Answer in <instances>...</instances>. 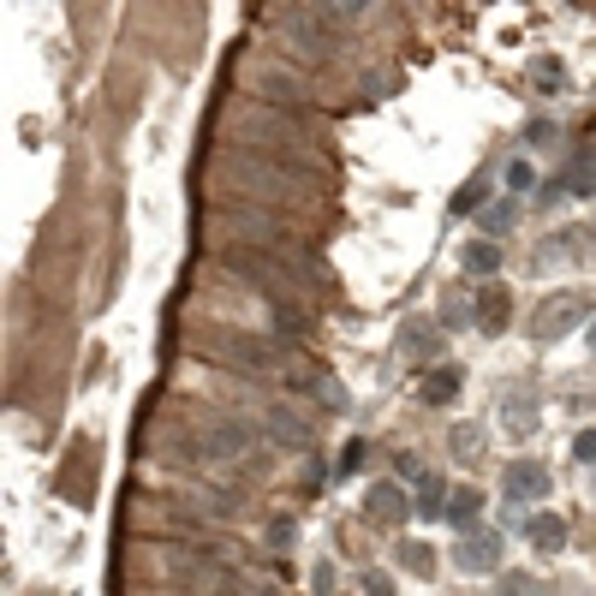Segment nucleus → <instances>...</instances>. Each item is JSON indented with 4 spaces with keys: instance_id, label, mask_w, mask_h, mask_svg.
Segmentation results:
<instances>
[{
    "instance_id": "obj_4",
    "label": "nucleus",
    "mask_w": 596,
    "mask_h": 596,
    "mask_svg": "<svg viewBox=\"0 0 596 596\" xmlns=\"http://www.w3.org/2000/svg\"><path fill=\"white\" fill-rule=\"evenodd\" d=\"M501 496H507V501H543V496H549V465L531 460V453L507 460V465H501Z\"/></svg>"
},
{
    "instance_id": "obj_23",
    "label": "nucleus",
    "mask_w": 596,
    "mask_h": 596,
    "mask_svg": "<svg viewBox=\"0 0 596 596\" xmlns=\"http://www.w3.org/2000/svg\"><path fill=\"white\" fill-rule=\"evenodd\" d=\"M358 465H364V441H346V448H340V477L358 472Z\"/></svg>"
},
{
    "instance_id": "obj_24",
    "label": "nucleus",
    "mask_w": 596,
    "mask_h": 596,
    "mask_svg": "<svg viewBox=\"0 0 596 596\" xmlns=\"http://www.w3.org/2000/svg\"><path fill=\"white\" fill-rule=\"evenodd\" d=\"M364 591H370V596H394V579H388V573H364Z\"/></svg>"
},
{
    "instance_id": "obj_11",
    "label": "nucleus",
    "mask_w": 596,
    "mask_h": 596,
    "mask_svg": "<svg viewBox=\"0 0 596 596\" xmlns=\"http://www.w3.org/2000/svg\"><path fill=\"white\" fill-rule=\"evenodd\" d=\"M477 513H484V489H453L448 496V525L477 531Z\"/></svg>"
},
{
    "instance_id": "obj_21",
    "label": "nucleus",
    "mask_w": 596,
    "mask_h": 596,
    "mask_svg": "<svg viewBox=\"0 0 596 596\" xmlns=\"http://www.w3.org/2000/svg\"><path fill=\"white\" fill-rule=\"evenodd\" d=\"M484 185H489V173H477L472 185H460V197H453V209H460V215H472V209H477V192H484Z\"/></svg>"
},
{
    "instance_id": "obj_15",
    "label": "nucleus",
    "mask_w": 596,
    "mask_h": 596,
    "mask_svg": "<svg viewBox=\"0 0 596 596\" xmlns=\"http://www.w3.org/2000/svg\"><path fill=\"white\" fill-rule=\"evenodd\" d=\"M501 424L513 429V436H531V424H537V405H531L525 394H507V405H501Z\"/></svg>"
},
{
    "instance_id": "obj_12",
    "label": "nucleus",
    "mask_w": 596,
    "mask_h": 596,
    "mask_svg": "<svg viewBox=\"0 0 596 596\" xmlns=\"http://www.w3.org/2000/svg\"><path fill=\"white\" fill-rule=\"evenodd\" d=\"M460 269H465V275H496V269H501L496 239H472V245L460 251Z\"/></svg>"
},
{
    "instance_id": "obj_13",
    "label": "nucleus",
    "mask_w": 596,
    "mask_h": 596,
    "mask_svg": "<svg viewBox=\"0 0 596 596\" xmlns=\"http://www.w3.org/2000/svg\"><path fill=\"white\" fill-rule=\"evenodd\" d=\"M417 519H448V489H441V477H417Z\"/></svg>"
},
{
    "instance_id": "obj_8",
    "label": "nucleus",
    "mask_w": 596,
    "mask_h": 596,
    "mask_svg": "<svg viewBox=\"0 0 596 596\" xmlns=\"http://www.w3.org/2000/svg\"><path fill=\"white\" fill-rule=\"evenodd\" d=\"M364 513H370L376 525H400L405 513H417V501L405 496V489L394 484V477H388V484H376V489H370V501H364Z\"/></svg>"
},
{
    "instance_id": "obj_6",
    "label": "nucleus",
    "mask_w": 596,
    "mask_h": 596,
    "mask_svg": "<svg viewBox=\"0 0 596 596\" xmlns=\"http://www.w3.org/2000/svg\"><path fill=\"white\" fill-rule=\"evenodd\" d=\"M394 346L405 352V358H436L448 340H441V323H429V316H405L400 335H394Z\"/></svg>"
},
{
    "instance_id": "obj_17",
    "label": "nucleus",
    "mask_w": 596,
    "mask_h": 596,
    "mask_svg": "<svg viewBox=\"0 0 596 596\" xmlns=\"http://www.w3.org/2000/svg\"><path fill=\"white\" fill-rule=\"evenodd\" d=\"M501 180H507V192H531V185H537V168H531V161L525 156H519V161H507V173H501Z\"/></svg>"
},
{
    "instance_id": "obj_26",
    "label": "nucleus",
    "mask_w": 596,
    "mask_h": 596,
    "mask_svg": "<svg viewBox=\"0 0 596 596\" xmlns=\"http://www.w3.org/2000/svg\"><path fill=\"white\" fill-rule=\"evenodd\" d=\"M585 346H591V352H596V323H591V335H585Z\"/></svg>"
},
{
    "instance_id": "obj_18",
    "label": "nucleus",
    "mask_w": 596,
    "mask_h": 596,
    "mask_svg": "<svg viewBox=\"0 0 596 596\" xmlns=\"http://www.w3.org/2000/svg\"><path fill=\"white\" fill-rule=\"evenodd\" d=\"M400 567H405V573H429V567H436L429 543H400Z\"/></svg>"
},
{
    "instance_id": "obj_19",
    "label": "nucleus",
    "mask_w": 596,
    "mask_h": 596,
    "mask_svg": "<svg viewBox=\"0 0 596 596\" xmlns=\"http://www.w3.org/2000/svg\"><path fill=\"white\" fill-rule=\"evenodd\" d=\"M567 192H573V197H591L596 192V161H585V168L567 173Z\"/></svg>"
},
{
    "instance_id": "obj_7",
    "label": "nucleus",
    "mask_w": 596,
    "mask_h": 596,
    "mask_svg": "<svg viewBox=\"0 0 596 596\" xmlns=\"http://www.w3.org/2000/svg\"><path fill=\"white\" fill-rule=\"evenodd\" d=\"M263 429H269L281 448H299V453L311 448V424H304L293 405H263Z\"/></svg>"
},
{
    "instance_id": "obj_14",
    "label": "nucleus",
    "mask_w": 596,
    "mask_h": 596,
    "mask_svg": "<svg viewBox=\"0 0 596 596\" xmlns=\"http://www.w3.org/2000/svg\"><path fill=\"white\" fill-rule=\"evenodd\" d=\"M453 400H460V370L424 376V405H453Z\"/></svg>"
},
{
    "instance_id": "obj_20",
    "label": "nucleus",
    "mask_w": 596,
    "mask_h": 596,
    "mask_svg": "<svg viewBox=\"0 0 596 596\" xmlns=\"http://www.w3.org/2000/svg\"><path fill=\"white\" fill-rule=\"evenodd\" d=\"M453 460H477V429L472 424L453 429Z\"/></svg>"
},
{
    "instance_id": "obj_25",
    "label": "nucleus",
    "mask_w": 596,
    "mask_h": 596,
    "mask_svg": "<svg viewBox=\"0 0 596 596\" xmlns=\"http://www.w3.org/2000/svg\"><path fill=\"white\" fill-rule=\"evenodd\" d=\"M525 137H531V144H555V125H549V120H531Z\"/></svg>"
},
{
    "instance_id": "obj_9",
    "label": "nucleus",
    "mask_w": 596,
    "mask_h": 596,
    "mask_svg": "<svg viewBox=\"0 0 596 596\" xmlns=\"http://www.w3.org/2000/svg\"><path fill=\"white\" fill-rule=\"evenodd\" d=\"M525 543H531L537 555H561V549H567V519H561V513H531Z\"/></svg>"
},
{
    "instance_id": "obj_10",
    "label": "nucleus",
    "mask_w": 596,
    "mask_h": 596,
    "mask_svg": "<svg viewBox=\"0 0 596 596\" xmlns=\"http://www.w3.org/2000/svg\"><path fill=\"white\" fill-rule=\"evenodd\" d=\"M507 323H513V299H507V287H484V293H477V328L496 340Z\"/></svg>"
},
{
    "instance_id": "obj_3",
    "label": "nucleus",
    "mask_w": 596,
    "mask_h": 596,
    "mask_svg": "<svg viewBox=\"0 0 596 596\" xmlns=\"http://www.w3.org/2000/svg\"><path fill=\"white\" fill-rule=\"evenodd\" d=\"M197 340H203V352L227 358L233 370L269 376L275 364H281V346H275V340H263V335H239V328H197Z\"/></svg>"
},
{
    "instance_id": "obj_5",
    "label": "nucleus",
    "mask_w": 596,
    "mask_h": 596,
    "mask_svg": "<svg viewBox=\"0 0 596 596\" xmlns=\"http://www.w3.org/2000/svg\"><path fill=\"white\" fill-rule=\"evenodd\" d=\"M453 561L465 567V573H489V567H501V531H465L460 543H453Z\"/></svg>"
},
{
    "instance_id": "obj_1",
    "label": "nucleus",
    "mask_w": 596,
    "mask_h": 596,
    "mask_svg": "<svg viewBox=\"0 0 596 596\" xmlns=\"http://www.w3.org/2000/svg\"><path fill=\"white\" fill-rule=\"evenodd\" d=\"M227 173H233V180H245L251 192H269V197H281V203L299 197V180H316V168L281 161V156H269V149H233V156H227Z\"/></svg>"
},
{
    "instance_id": "obj_22",
    "label": "nucleus",
    "mask_w": 596,
    "mask_h": 596,
    "mask_svg": "<svg viewBox=\"0 0 596 596\" xmlns=\"http://www.w3.org/2000/svg\"><path fill=\"white\" fill-rule=\"evenodd\" d=\"M573 460L579 465H596V429H579V436H573Z\"/></svg>"
},
{
    "instance_id": "obj_2",
    "label": "nucleus",
    "mask_w": 596,
    "mask_h": 596,
    "mask_svg": "<svg viewBox=\"0 0 596 596\" xmlns=\"http://www.w3.org/2000/svg\"><path fill=\"white\" fill-rule=\"evenodd\" d=\"M591 311H596L591 287H561V293L537 299V311H531V323H525L531 346H555V340H567L573 328H585Z\"/></svg>"
},
{
    "instance_id": "obj_16",
    "label": "nucleus",
    "mask_w": 596,
    "mask_h": 596,
    "mask_svg": "<svg viewBox=\"0 0 596 596\" xmlns=\"http://www.w3.org/2000/svg\"><path fill=\"white\" fill-rule=\"evenodd\" d=\"M513 221H519V197H501L496 209H484V239H501Z\"/></svg>"
}]
</instances>
